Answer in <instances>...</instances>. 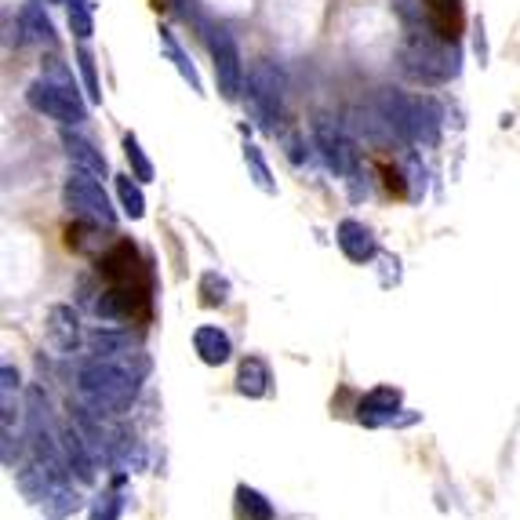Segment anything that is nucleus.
<instances>
[{
  "instance_id": "1",
  "label": "nucleus",
  "mask_w": 520,
  "mask_h": 520,
  "mask_svg": "<svg viewBox=\"0 0 520 520\" xmlns=\"http://www.w3.org/2000/svg\"><path fill=\"white\" fill-rule=\"evenodd\" d=\"M142 375L124 360L91 357L77 368V397L99 415H124L139 397Z\"/></svg>"
},
{
  "instance_id": "2",
  "label": "nucleus",
  "mask_w": 520,
  "mask_h": 520,
  "mask_svg": "<svg viewBox=\"0 0 520 520\" xmlns=\"http://www.w3.org/2000/svg\"><path fill=\"white\" fill-rule=\"evenodd\" d=\"M397 62H400V70H404V77L415 80V84H426V88H440V84H448V80L459 73L455 40L440 37L430 26L404 33Z\"/></svg>"
},
{
  "instance_id": "3",
  "label": "nucleus",
  "mask_w": 520,
  "mask_h": 520,
  "mask_svg": "<svg viewBox=\"0 0 520 520\" xmlns=\"http://www.w3.org/2000/svg\"><path fill=\"white\" fill-rule=\"evenodd\" d=\"M379 113L390 120V128L397 131V139L411 142V146H433L440 135V106L430 95H404L397 88L379 91Z\"/></svg>"
},
{
  "instance_id": "4",
  "label": "nucleus",
  "mask_w": 520,
  "mask_h": 520,
  "mask_svg": "<svg viewBox=\"0 0 520 520\" xmlns=\"http://www.w3.org/2000/svg\"><path fill=\"white\" fill-rule=\"evenodd\" d=\"M26 102H30V110L59 120L62 128H77V124L88 120V102L80 99L77 84H73V77L59 59H51L48 70L26 88Z\"/></svg>"
},
{
  "instance_id": "5",
  "label": "nucleus",
  "mask_w": 520,
  "mask_h": 520,
  "mask_svg": "<svg viewBox=\"0 0 520 520\" xmlns=\"http://www.w3.org/2000/svg\"><path fill=\"white\" fill-rule=\"evenodd\" d=\"M284 95H288V77H284L277 62H255L248 73V110L262 131L277 128L280 113H284Z\"/></svg>"
},
{
  "instance_id": "6",
  "label": "nucleus",
  "mask_w": 520,
  "mask_h": 520,
  "mask_svg": "<svg viewBox=\"0 0 520 520\" xmlns=\"http://www.w3.org/2000/svg\"><path fill=\"white\" fill-rule=\"evenodd\" d=\"M62 204L84 222H99L106 230L117 226V211H113L110 197L102 190V182L88 171H73L70 179L62 182Z\"/></svg>"
},
{
  "instance_id": "7",
  "label": "nucleus",
  "mask_w": 520,
  "mask_h": 520,
  "mask_svg": "<svg viewBox=\"0 0 520 520\" xmlns=\"http://www.w3.org/2000/svg\"><path fill=\"white\" fill-rule=\"evenodd\" d=\"M211 62H215V84L226 102H237L240 84H244V66H240V48L237 40L226 30H211Z\"/></svg>"
},
{
  "instance_id": "8",
  "label": "nucleus",
  "mask_w": 520,
  "mask_h": 520,
  "mask_svg": "<svg viewBox=\"0 0 520 520\" xmlns=\"http://www.w3.org/2000/svg\"><path fill=\"white\" fill-rule=\"evenodd\" d=\"M313 142H317L320 157L328 164L335 175H357V150H353L350 135L335 124V120H324L320 117L313 124Z\"/></svg>"
},
{
  "instance_id": "9",
  "label": "nucleus",
  "mask_w": 520,
  "mask_h": 520,
  "mask_svg": "<svg viewBox=\"0 0 520 520\" xmlns=\"http://www.w3.org/2000/svg\"><path fill=\"white\" fill-rule=\"evenodd\" d=\"M44 339L55 353H73L80 346V317L73 313V306L59 302L51 306L44 317Z\"/></svg>"
},
{
  "instance_id": "10",
  "label": "nucleus",
  "mask_w": 520,
  "mask_h": 520,
  "mask_svg": "<svg viewBox=\"0 0 520 520\" xmlns=\"http://www.w3.org/2000/svg\"><path fill=\"white\" fill-rule=\"evenodd\" d=\"M59 444H62V455H66V466H70V473H77L80 484H95V455H91V448L84 444V437H80V430L73 426H62L59 430Z\"/></svg>"
},
{
  "instance_id": "11",
  "label": "nucleus",
  "mask_w": 520,
  "mask_h": 520,
  "mask_svg": "<svg viewBox=\"0 0 520 520\" xmlns=\"http://www.w3.org/2000/svg\"><path fill=\"white\" fill-rule=\"evenodd\" d=\"M62 150H66V157L73 160V168L77 171H88V175H95V179H106L110 175V164H106V157H102L95 146H91L84 135H77V131L62 128Z\"/></svg>"
},
{
  "instance_id": "12",
  "label": "nucleus",
  "mask_w": 520,
  "mask_h": 520,
  "mask_svg": "<svg viewBox=\"0 0 520 520\" xmlns=\"http://www.w3.org/2000/svg\"><path fill=\"white\" fill-rule=\"evenodd\" d=\"M397 411L404 408H400V390H393V386H375L360 400V422L364 426H390V422H397Z\"/></svg>"
},
{
  "instance_id": "13",
  "label": "nucleus",
  "mask_w": 520,
  "mask_h": 520,
  "mask_svg": "<svg viewBox=\"0 0 520 520\" xmlns=\"http://www.w3.org/2000/svg\"><path fill=\"white\" fill-rule=\"evenodd\" d=\"M335 240H339L342 255L350 262H371L375 259V237L364 222L357 219H342L339 230H335Z\"/></svg>"
},
{
  "instance_id": "14",
  "label": "nucleus",
  "mask_w": 520,
  "mask_h": 520,
  "mask_svg": "<svg viewBox=\"0 0 520 520\" xmlns=\"http://www.w3.org/2000/svg\"><path fill=\"white\" fill-rule=\"evenodd\" d=\"M193 350H197V357L204 360V364L219 368V364H226V360L233 357V342L230 335L222 328H215V324H200V328L193 331Z\"/></svg>"
},
{
  "instance_id": "15",
  "label": "nucleus",
  "mask_w": 520,
  "mask_h": 520,
  "mask_svg": "<svg viewBox=\"0 0 520 520\" xmlns=\"http://www.w3.org/2000/svg\"><path fill=\"white\" fill-rule=\"evenodd\" d=\"M270 364L262 357H244L240 360V371H237V393L240 397H251V400H259L270 393Z\"/></svg>"
},
{
  "instance_id": "16",
  "label": "nucleus",
  "mask_w": 520,
  "mask_h": 520,
  "mask_svg": "<svg viewBox=\"0 0 520 520\" xmlns=\"http://www.w3.org/2000/svg\"><path fill=\"white\" fill-rule=\"evenodd\" d=\"M40 510L48 520H66L80 510V491L73 488L70 480H62V484H51L48 495L40 499Z\"/></svg>"
},
{
  "instance_id": "17",
  "label": "nucleus",
  "mask_w": 520,
  "mask_h": 520,
  "mask_svg": "<svg viewBox=\"0 0 520 520\" xmlns=\"http://www.w3.org/2000/svg\"><path fill=\"white\" fill-rule=\"evenodd\" d=\"M19 30L26 33V40H33V44H48V48L59 44V33H55V26H51V19L44 15L40 4H26V8L19 11Z\"/></svg>"
},
{
  "instance_id": "18",
  "label": "nucleus",
  "mask_w": 520,
  "mask_h": 520,
  "mask_svg": "<svg viewBox=\"0 0 520 520\" xmlns=\"http://www.w3.org/2000/svg\"><path fill=\"white\" fill-rule=\"evenodd\" d=\"M160 48H164V55H168L171 62H175V70H179V77L190 84V91H197V95H204V80H200L197 66H193V59L186 55V48H182L179 40H175V33L171 30H160Z\"/></svg>"
},
{
  "instance_id": "19",
  "label": "nucleus",
  "mask_w": 520,
  "mask_h": 520,
  "mask_svg": "<svg viewBox=\"0 0 520 520\" xmlns=\"http://www.w3.org/2000/svg\"><path fill=\"white\" fill-rule=\"evenodd\" d=\"M237 510L244 520H273L277 517V510L270 506V499L266 495H259L255 488H248V484H240L237 488Z\"/></svg>"
},
{
  "instance_id": "20",
  "label": "nucleus",
  "mask_w": 520,
  "mask_h": 520,
  "mask_svg": "<svg viewBox=\"0 0 520 520\" xmlns=\"http://www.w3.org/2000/svg\"><path fill=\"white\" fill-rule=\"evenodd\" d=\"M244 164H248V175H251V182L259 186L262 193H277V182H273V171H270V164H266V157H262V150L255 146V142H244Z\"/></svg>"
},
{
  "instance_id": "21",
  "label": "nucleus",
  "mask_w": 520,
  "mask_h": 520,
  "mask_svg": "<svg viewBox=\"0 0 520 520\" xmlns=\"http://www.w3.org/2000/svg\"><path fill=\"white\" fill-rule=\"evenodd\" d=\"M117 197L128 219H142V215H146V197H142L135 175H117Z\"/></svg>"
},
{
  "instance_id": "22",
  "label": "nucleus",
  "mask_w": 520,
  "mask_h": 520,
  "mask_svg": "<svg viewBox=\"0 0 520 520\" xmlns=\"http://www.w3.org/2000/svg\"><path fill=\"white\" fill-rule=\"evenodd\" d=\"M197 291H200V302H204V306H226V302H230V280L215 270L200 273Z\"/></svg>"
},
{
  "instance_id": "23",
  "label": "nucleus",
  "mask_w": 520,
  "mask_h": 520,
  "mask_svg": "<svg viewBox=\"0 0 520 520\" xmlns=\"http://www.w3.org/2000/svg\"><path fill=\"white\" fill-rule=\"evenodd\" d=\"M70 11V30L77 33V40H91L95 33V4L91 0H66Z\"/></svg>"
},
{
  "instance_id": "24",
  "label": "nucleus",
  "mask_w": 520,
  "mask_h": 520,
  "mask_svg": "<svg viewBox=\"0 0 520 520\" xmlns=\"http://www.w3.org/2000/svg\"><path fill=\"white\" fill-rule=\"evenodd\" d=\"M77 70L80 80H84V95H88L91 106H99L102 102V84H99V70H95V55L88 48L77 51Z\"/></svg>"
},
{
  "instance_id": "25",
  "label": "nucleus",
  "mask_w": 520,
  "mask_h": 520,
  "mask_svg": "<svg viewBox=\"0 0 520 520\" xmlns=\"http://www.w3.org/2000/svg\"><path fill=\"white\" fill-rule=\"evenodd\" d=\"M124 157H128L131 175H135V179L153 182V160L146 157V150H142V142L135 139V135H124Z\"/></svg>"
},
{
  "instance_id": "26",
  "label": "nucleus",
  "mask_w": 520,
  "mask_h": 520,
  "mask_svg": "<svg viewBox=\"0 0 520 520\" xmlns=\"http://www.w3.org/2000/svg\"><path fill=\"white\" fill-rule=\"evenodd\" d=\"M120 513H124V495L120 491H102L95 506H91L88 520H120Z\"/></svg>"
},
{
  "instance_id": "27",
  "label": "nucleus",
  "mask_w": 520,
  "mask_h": 520,
  "mask_svg": "<svg viewBox=\"0 0 520 520\" xmlns=\"http://www.w3.org/2000/svg\"><path fill=\"white\" fill-rule=\"evenodd\" d=\"M48 4H62V0H48Z\"/></svg>"
},
{
  "instance_id": "28",
  "label": "nucleus",
  "mask_w": 520,
  "mask_h": 520,
  "mask_svg": "<svg viewBox=\"0 0 520 520\" xmlns=\"http://www.w3.org/2000/svg\"><path fill=\"white\" fill-rule=\"evenodd\" d=\"M179 4H182V0H179Z\"/></svg>"
}]
</instances>
